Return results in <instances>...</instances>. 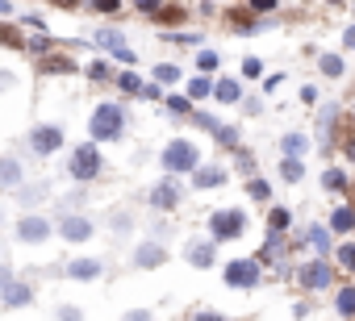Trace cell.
I'll list each match as a JSON object with an SVG mask.
<instances>
[{"mask_svg":"<svg viewBox=\"0 0 355 321\" xmlns=\"http://www.w3.org/2000/svg\"><path fill=\"white\" fill-rule=\"evenodd\" d=\"M59 234H63L67 242H88V238H92V221H88V217L67 213V217L59 221Z\"/></svg>","mask_w":355,"mask_h":321,"instance_id":"8fae6325","label":"cell"},{"mask_svg":"<svg viewBox=\"0 0 355 321\" xmlns=\"http://www.w3.org/2000/svg\"><path fill=\"white\" fill-rule=\"evenodd\" d=\"M326 5H343V0H326Z\"/></svg>","mask_w":355,"mask_h":321,"instance_id":"bcb514c9","label":"cell"},{"mask_svg":"<svg viewBox=\"0 0 355 321\" xmlns=\"http://www.w3.org/2000/svg\"><path fill=\"white\" fill-rule=\"evenodd\" d=\"M88 129H92L96 142H113V138H121V129H125V109H121V104H96Z\"/></svg>","mask_w":355,"mask_h":321,"instance_id":"7a4b0ae2","label":"cell"},{"mask_svg":"<svg viewBox=\"0 0 355 321\" xmlns=\"http://www.w3.org/2000/svg\"><path fill=\"white\" fill-rule=\"evenodd\" d=\"M318 67H322V75H334V80H338V75L347 71L343 55H322V59H318Z\"/></svg>","mask_w":355,"mask_h":321,"instance_id":"cb8c5ba5","label":"cell"},{"mask_svg":"<svg viewBox=\"0 0 355 321\" xmlns=\"http://www.w3.org/2000/svg\"><path fill=\"white\" fill-rule=\"evenodd\" d=\"M218 63H222L218 51H201V55H197V67H201V71H218Z\"/></svg>","mask_w":355,"mask_h":321,"instance_id":"1f68e13d","label":"cell"},{"mask_svg":"<svg viewBox=\"0 0 355 321\" xmlns=\"http://www.w3.org/2000/svg\"><path fill=\"white\" fill-rule=\"evenodd\" d=\"M280 255H284V230H272V226H268V238H263L259 259H263V263H280Z\"/></svg>","mask_w":355,"mask_h":321,"instance_id":"2e32d148","label":"cell"},{"mask_svg":"<svg viewBox=\"0 0 355 321\" xmlns=\"http://www.w3.org/2000/svg\"><path fill=\"white\" fill-rule=\"evenodd\" d=\"M301 100H305V104H313V100H318V88H309V84H305V88H301Z\"/></svg>","mask_w":355,"mask_h":321,"instance_id":"7bdbcfd3","label":"cell"},{"mask_svg":"<svg viewBox=\"0 0 355 321\" xmlns=\"http://www.w3.org/2000/svg\"><path fill=\"white\" fill-rule=\"evenodd\" d=\"M0 176H5V188H17V184H21V167H17V158H5V163H0Z\"/></svg>","mask_w":355,"mask_h":321,"instance_id":"4316f807","label":"cell"},{"mask_svg":"<svg viewBox=\"0 0 355 321\" xmlns=\"http://www.w3.org/2000/svg\"><path fill=\"white\" fill-rule=\"evenodd\" d=\"M184 259L193 263V267H214V259H218V250H214V242H189V250H184Z\"/></svg>","mask_w":355,"mask_h":321,"instance_id":"9a60e30c","label":"cell"},{"mask_svg":"<svg viewBox=\"0 0 355 321\" xmlns=\"http://www.w3.org/2000/svg\"><path fill=\"white\" fill-rule=\"evenodd\" d=\"M334 259H338V267H347V271H355V242H347V246H338V250H334Z\"/></svg>","mask_w":355,"mask_h":321,"instance_id":"4dcf8cb0","label":"cell"},{"mask_svg":"<svg viewBox=\"0 0 355 321\" xmlns=\"http://www.w3.org/2000/svg\"><path fill=\"white\" fill-rule=\"evenodd\" d=\"M30 51H34V55H46V51H51V42H46V38H42V30H38V38H34V42H30Z\"/></svg>","mask_w":355,"mask_h":321,"instance_id":"74e56055","label":"cell"},{"mask_svg":"<svg viewBox=\"0 0 355 321\" xmlns=\"http://www.w3.org/2000/svg\"><path fill=\"white\" fill-rule=\"evenodd\" d=\"M155 80L159 84H175V80H180V67H175V63H159L155 67Z\"/></svg>","mask_w":355,"mask_h":321,"instance_id":"f546056e","label":"cell"},{"mask_svg":"<svg viewBox=\"0 0 355 321\" xmlns=\"http://www.w3.org/2000/svg\"><path fill=\"white\" fill-rule=\"evenodd\" d=\"M63 271H67L71 279H101L105 263H101V259H88V255H84V259H67V267H63Z\"/></svg>","mask_w":355,"mask_h":321,"instance_id":"4fadbf2b","label":"cell"},{"mask_svg":"<svg viewBox=\"0 0 355 321\" xmlns=\"http://www.w3.org/2000/svg\"><path fill=\"white\" fill-rule=\"evenodd\" d=\"M334 309H338L343 317H355V288H338V292H334Z\"/></svg>","mask_w":355,"mask_h":321,"instance_id":"603a6c76","label":"cell"},{"mask_svg":"<svg viewBox=\"0 0 355 321\" xmlns=\"http://www.w3.org/2000/svg\"><path fill=\"white\" fill-rule=\"evenodd\" d=\"M88 75H92V80H109V67H105V63H92Z\"/></svg>","mask_w":355,"mask_h":321,"instance_id":"ab89813d","label":"cell"},{"mask_svg":"<svg viewBox=\"0 0 355 321\" xmlns=\"http://www.w3.org/2000/svg\"><path fill=\"white\" fill-rule=\"evenodd\" d=\"M30 146H34L38 154H55V150L63 146V129H59V125H34Z\"/></svg>","mask_w":355,"mask_h":321,"instance_id":"9c48e42d","label":"cell"},{"mask_svg":"<svg viewBox=\"0 0 355 321\" xmlns=\"http://www.w3.org/2000/svg\"><path fill=\"white\" fill-rule=\"evenodd\" d=\"M343 46H347V51H355V26H347V34H343Z\"/></svg>","mask_w":355,"mask_h":321,"instance_id":"ee69618b","label":"cell"},{"mask_svg":"<svg viewBox=\"0 0 355 321\" xmlns=\"http://www.w3.org/2000/svg\"><path fill=\"white\" fill-rule=\"evenodd\" d=\"M322 188H326V192H343V188H347V176H343L338 167H326V172H322Z\"/></svg>","mask_w":355,"mask_h":321,"instance_id":"d4e9b609","label":"cell"},{"mask_svg":"<svg viewBox=\"0 0 355 321\" xmlns=\"http://www.w3.org/2000/svg\"><path fill=\"white\" fill-rule=\"evenodd\" d=\"M209 230H214V238H218V242L239 238V234L247 230V213H243V209H218V213L209 217Z\"/></svg>","mask_w":355,"mask_h":321,"instance_id":"5b68a950","label":"cell"},{"mask_svg":"<svg viewBox=\"0 0 355 321\" xmlns=\"http://www.w3.org/2000/svg\"><path fill=\"white\" fill-rule=\"evenodd\" d=\"M259 71H263V63H259L255 55H251V59H243V75H259Z\"/></svg>","mask_w":355,"mask_h":321,"instance_id":"8d00e7d4","label":"cell"},{"mask_svg":"<svg viewBox=\"0 0 355 321\" xmlns=\"http://www.w3.org/2000/svg\"><path fill=\"white\" fill-rule=\"evenodd\" d=\"M330 230L351 234V230H355V209H351V205H338V209L330 213Z\"/></svg>","mask_w":355,"mask_h":321,"instance_id":"ffe728a7","label":"cell"},{"mask_svg":"<svg viewBox=\"0 0 355 321\" xmlns=\"http://www.w3.org/2000/svg\"><path fill=\"white\" fill-rule=\"evenodd\" d=\"M67 176L80 180V184H88V180L101 176V150H96V142H84V146L71 150V158H67Z\"/></svg>","mask_w":355,"mask_h":321,"instance_id":"3957f363","label":"cell"},{"mask_svg":"<svg viewBox=\"0 0 355 321\" xmlns=\"http://www.w3.org/2000/svg\"><path fill=\"white\" fill-rule=\"evenodd\" d=\"M193 100V96H189ZM189 100L184 96H167V113H189Z\"/></svg>","mask_w":355,"mask_h":321,"instance_id":"e575fe53","label":"cell"},{"mask_svg":"<svg viewBox=\"0 0 355 321\" xmlns=\"http://www.w3.org/2000/svg\"><path fill=\"white\" fill-rule=\"evenodd\" d=\"M0 292H5V304H9V309H21V304L34 300V288H30V284H17L9 267H0Z\"/></svg>","mask_w":355,"mask_h":321,"instance_id":"52a82bcc","label":"cell"},{"mask_svg":"<svg viewBox=\"0 0 355 321\" xmlns=\"http://www.w3.org/2000/svg\"><path fill=\"white\" fill-rule=\"evenodd\" d=\"M251 9H259V13H272V9H276V0H251Z\"/></svg>","mask_w":355,"mask_h":321,"instance_id":"b9f144b4","label":"cell"},{"mask_svg":"<svg viewBox=\"0 0 355 321\" xmlns=\"http://www.w3.org/2000/svg\"><path fill=\"white\" fill-rule=\"evenodd\" d=\"M218 142H222V146H234V142H239V129H230V125H218Z\"/></svg>","mask_w":355,"mask_h":321,"instance_id":"836d02e7","label":"cell"},{"mask_svg":"<svg viewBox=\"0 0 355 321\" xmlns=\"http://www.w3.org/2000/svg\"><path fill=\"white\" fill-rule=\"evenodd\" d=\"M247 196H251V201H268V196H272V184H268V180H259V176H255V180H251V184H247Z\"/></svg>","mask_w":355,"mask_h":321,"instance_id":"f1b7e54d","label":"cell"},{"mask_svg":"<svg viewBox=\"0 0 355 321\" xmlns=\"http://www.w3.org/2000/svg\"><path fill=\"white\" fill-rule=\"evenodd\" d=\"M17 238H21V242H46V238H51V221L26 213V217L17 221Z\"/></svg>","mask_w":355,"mask_h":321,"instance_id":"30bf717a","label":"cell"},{"mask_svg":"<svg viewBox=\"0 0 355 321\" xmlns=\"http://www.w3.org/2000/svg\"><path fill=\"white\" fill-rule=\"evenodd\" d=\"M305 246H313L318 255H330V226H313L305 234Z\"/></svg>","mask_w":355,"mask_h":321,"instance_id":"44dd1931","label":"cell"},{"mask_svg":"<svg viewBox=\"0 0 355 321\" xmlns=\"http://www.w3.org/2000/svg\"><path fill=\"white\" fill-rule=\"evenodd\" d=\"M259 263H263L259 255L255 259H230L222 275H226L230 288H259Z\"/></svg>","mask_w":355,"mask_h":321,"instance_id":"277c9868","label":"cell"},{"mask_svg":"<svg viewBox=\"0 0 355 321\" xmlns=\"http://www.w3.org/2000/svg\"><path fill=\"white\" fill-rule=\"evenodd\" d=\"M117 88H121V92H130V96H146V84H142L138 75H130V71L117 80Z\"/></svg>","mask_w":355,"mask_h":321,"instance_id":"83f0119b","label":"cell"},{"mask_svg":"<svg viewBox=\"0 0 355 321\" xmlns=\"http://www.w3.org/2000/svg\"><path fill=\"white\" fill-rule=\"evenodd\" d=\"M163 259H167V250H163L159 242H142V246L134 250V267H142V271H155Z\"/></svg>","mask_w":355,"mask_h":321,"instance_id":"5bb4252c","label":"cell"},{"mask_svg":"<svg viewBox=\"0 0 355 321\" xmlns=\"http://www.w3.org/2000/svg\"><path fill=\"white\" fill-rule=\"evenodd\" d=\"M193 184H197V188H222V184H226V172H222V167H197V172H193Z\"/></svg>","mask_w":355,"mask_h":321,"instance_id":"d6986e66","label":"cell"},{"mask_svg":"<svg viewBox=\"0 0 355 321\" xmlns=\"http://www.w3.org/2000/svg\"><path fill=\"white\" fill-rule=\"evenodd\" d=\"M280 176H284L288 184H297V180L305 176V163H301V158H288V154H284V163H280Z\"/></svg>","mask_w":355,"mask_h":321,"instance_id":"484cf974","label":"cell"},{"mask_svg":"<svg viewBox=\"0 0 355 321\" xmlns=\"http://www.w3.org/2000/svg\"><path fill=\"white\" fill-rule=\"evenodd\" d=\"M55 317H80V309H76V304H59Z\"/></svg>","mask_w":355,"mask_h":321,"instance_id":"60d3db41","label":"cell"},{"mask_svg":"<svg viewBox=\"0 0 355 321\" xmlns=\"http://www.w3.org/2000/svg\"><path fill=\"white\" fill-rule=\"evenodd\" d=\"M197 125H201V129H209V134H218V125H222V121H218V117H209V113H197Z\"/></svg>","mask_w":355,"mask_h":321,"instance_id":"d590c367","label":"cell"},{"mask_svg":"<svg viewBox=\"0 0 355 321\" xmlns=\"http://www.w3.org/2000/svg\"><path fill=\"white\" fill-rule=\"evenodd\" d=\"M280 150H284L288 158H305V154H309V138H305V134H284V138H280Z\"/></svg>","mask_w":355,"mask_h":321,"instance_id":"ac0fdd59","label":"cell"},{"mask_svg":"<svg viewBox=\"0 0 355 321\" xmlns=\"http://www.w3.org/2000/svg\"><path fill=\"white\" fill-rule=\"evenodd\" d=\"M214 100H222V104H239V100H243V84H239V80H218Z\"/></svg>","mask_w":355,"mask_h":321,"instance_id":"e0dca14e","label":"cell"},{"mask_svg":"<svg viewBox=\"0 0 355 321\" xmlns=\"http://www.w3.org/2000/svg\"><path fill=\"white\" fill-rule=\"evenodd\" d=\"M138 9H142V13H155V9H159V0H138Z\"/></svg>","mask_w":355,"mask_h":321,"instance_id":"f6af8a7d","label":"cell"},{"mask_svg":"<svg viewBox=\"0 0 355 321\" xmlns=\"http://www.w3.org/2000/svg\"><path fill=\"white\" fill-rule=\"evenodd\" d=\"M96 46H101V51H109V55H113V59H121V63H134V59H138V55L125 46V34H121V30H113V26H109V30H96Z\"/></svg>","mask_w":355,"mask_h":321,"instance_id":"ba28073f","label":"cell"},{"mask_svg":"<svg viewBox=\"0 0 355 321\" xmlns=\"http://www.w3.org/2000/svg\"><path fill=\"white\" fill-rule=\"evenodd\" d=\"M268 226H272V230H288V226H293V213H288V209H272Z\"/></svg>","mask_w":355,"mask_h":321,"instance_id":"d6a6232c","label":"cell"},{"mask_svg":"<svg viewBox=\"0 0 355 321\" xmlns=\"http://www.w3.org/2000/svg\"><path fill=\"white\" fill-rule=\"evenodd\" d=\"M330 284H334V267H330V259H326V255H318L313 263H305V267H301V288L322 292V288H330Z\"/></svg>","mask_w":355,"mask_h":321,"instance_id":"8992f818","label":"cell"},{"mask_svg":"<svg viewBox=\"0 0 355 321\" xmlns=\"http://www.w3.org/2000/svg\"><path fill=\"white\" fill-rule=\"evenodd\" d=\"M150 205L155 209H175V205H180V184H175V180H159L150 188Z\"/></svg>","mask_w":355,"mask_h":321,"instance_id":"7c38bea8","label":"cell"},{"mask_svg":"<svg viewBox=\"0 0 355 321\" xmlns=\"http://www.w3.org/2000/svg\"><path fill=\"white\" fill-rule=\"evenodd\" d=\"M163 172L167 176H193L197 167H201V150L189 142V138H171L167 146H163Z\"/></svg>","mask_w":355,"mask_h":321,"instance_id":"6da1fadb","label":"cell"},{"mask_svg":"<svg viewBox=\"0 0 355 321\" xmlns=\"http://www.w3.org/2000/svg\"><path fill=\"white\" fill-rule=\"evenodd\" d=\"M92 5H96L101 13H117V5H121V0H92Z\"/></svg>","mask_w":355,"mask_h":321,"instance_id":"f35d334b","label":"cell"},{"mask_svg":"<svg viewBox=\"0 0 355 321\" xmlns=\"http://www.w3.org/2000/svg\"><path fill=\"white\" fill-rule=\"evenodd\" d=\"M214 88H218V84H214L209 71H205V75H197V80L189 84V96H193V100H205V96H214Z\"/></svg>","mask_w":355,"mask_h":321,"instance_id":"7402d4cb","label":"cell"}]
</instances>
